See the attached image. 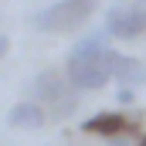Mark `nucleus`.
I'll use <instances>...</instances> for the list:
<instances>
[{
    "label": "nucleus",
    "instance_id": "nucleus-1",
    "mask_svg": "<svg viewBox=\"0 0 146 146\" xmlns=\"http://www.w3.org/2000/svg\"><path fill=\"white\" fill-rule=\"evenodd\" d=\"M31 92H34V102L48 106V119H65L75 112V85L68 82V72H41L31 82Z\"/></svg>",
    "mask_w": 146,
    "mask_h": 146
},
{
    "label": "nucleus",
    "instance_id": "nucleus-11",
    "mask_svg": "<svg viewBox=\"0 0 146 146\" xmlns=\"http://www.w3.org/2000/svg\"><path fill=\"white\" fill-rule=\"evenodd\" d=\"M139 146H146V136H143V139H139Z\"/></svg>",
    "mask_w": 146,
    "mask_h": 146
},
{
    "label": "nucleus",
    "instance_id": "nucleus-7",
    "mask_svg": "<svg viewBox=\"0 0 146 146\" xmlns=\"http://www.w3.org/2000/svg\"><path fill=\"white\" fill-rule=\"evenodd\" d=\"M7 122H10L14 129H41V126L48 122V109H44L41 102H34V99H24V102L10 106Z\"/></svg>",
    "mask_w": 146,
    "mask_h": 146
},
{
    "label": "nucleus",
    "instance_id": "nucleus-9",
    "mask_svg": "<svg viewBox=\"0 0 146 146\" xmlns=\"http://www.w3.org/2000/svg\"><path fill=\"white\" fill-rule=\"evenodd\" d=\"M119 102H126V106L136 102V88H133V85H122V88H119Z\"/></svg>",
    "mask_w": 146,
    "mask_h": 146
},
{
    "label": "nucleus",
    "instance_id": "nucleus-10",
    "mask_svg": "<svg viewBox=\"0 0 146 146\" xmlns=\"http://www.w3.org/2000/svg\"><path fill=\"white\" fill-rule=\"evenodd\" d=\"M7 48H10V41H7V37H0V58L7 54Z\"/></svg>",
    "mask_w": 146,
    "mask_h": 146
},
{
    "label": "nucleus",
    "instance_id": "nucleus-3",
    "mask_svg": "<svg viewBox=\"0 0 146 146\" xmlns=\"http://www.w3.org/2000/svg\"><path fill=\"white\" fill-rule=\"evenodd\" d=\"M68 82L75 85V92L106 88V82H112L109 68H106V54H99V58H68Z\"/></svg>",
    "mask_w": 146,
    "mask_h": 146
},
{
    "label": "nucleus",
    "instance_id": "nucleus-4",
    "mask_svg": "<svg viewBox=\"0 0 146 146\" xmlns=\"http://www.w3.org/2000/svg\"><path fill=\"white\" fill-rule=\"evenodd\" d=\"M102 31L119 41H133V37L146 34V7H112L106 14Z\"/></svg>",
    "mask_w": 146,
    "mask_h": 146
},
{
    "label": "nucleus",
    "instance_id": "nucleus-2",
    "mask_svg": "<svg viewBox=\"0 0 146 146\" xmlns=\"http://www.w3.org/2000/svg\"><path fill=\"white\" fill-rule=\"evenodd\" d=\"M95 7H99V0H58L34 14V27L44 34H68V31H78L92 17Z\"/></svg>",
    "mask_w": 146,
    "mask_h": 146
},
{
    "label": "nucleus",
    "instance_id": "nucleus-8",
    "mask_svg": "<svg viewBox=\"0 0 146 146\" xmlns=\"http://www.w3.org/2000/svg\"><path fill=\"white\" fill-rule=\"evenodd\" d=\"M109 34L106 31H95V34H85L75 41V48L68 51V58H99V54H106L109 51Z\"/></svg>",
    "mask_w": 146,
    "mask_h": 146
},
{
    "label": "nucleus",
    "instance_id": "nucleus-5",
    "mask_svg": "<svg viewBox=\"0 0 146 146\" xmlns=\"http://www.w3.org/2000/svg\"><path fill=\"white\" fill-rule=\"evenodd\" d=\"M82 129L85 133H92V136H122V133H129V129H136V119H126L122 112H95L92 119H85L82 122Z\"/></svg>",
    "mask_w": 146,
    "mask_h": 146
},
{
    "label": "nucleus",
    "instance_id": "nucleus-6",
    "mask_svg": "<svg viewBox=\"0 0 146 146\" xmlns=\"http://www.w3.org/2000/svg\"><path fill=\"white\" fill-rule=\"evenodd\" d=\"M106 68H109L112 78H119L122 85H139V82H146V68L139 65V61H133V58H126V54H119V51H106Z\"/></svg>",
    "mask_w": 146,
    "mask_h": 146
}]
</instances>
